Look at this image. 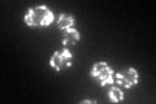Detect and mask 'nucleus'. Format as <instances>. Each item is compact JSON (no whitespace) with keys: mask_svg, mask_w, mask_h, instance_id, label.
Instances as JSON below:
<instances>
[{"mask_svg":"<svg viewBox=\"0 0 156 104\" xmlns=\"http://www.w3.org/2000/svg\"><path fill=\"white\" fill-rule=\"evenodd\" d=\"M53 21L52 12L44 5L29 9L25 16V22L30 26H47Z\"/></svg>","mask_w":156,"mask_h":104,"instance_id":"obj_1","label":"nucleus"},{"mask_svg":"<svg viewBox=\"0 0 156 104\" xmlns=\"http://www.w3.org/2000/svg\"><path fill=\"white\" fill-rule=\"evenodd\" d=\"M80 41V34L74 29H65L64 35H62V43L64 46H74Z\"/></svg>","mask_w":156,"mask_h":104,"instance_id":"obj_5","label":"nucleus"},{"mask_svg":"<svg viewBox=\"0 0 156 104\" xmlns=\"http://www.w3.org/2000/svg\"><path fill=\"white\" fill-rule=\"evenodd\" d=\"M73 56L70 55V52L68 49L60 52H55L53 56L51 57V65L56 69V70H64L68 66L72 65Z\"/></svg>","mask_w":156,"mask_h":104,"instance_id":"obj_3","label":"nucleus"},{"mask_svg":"<svg viewBox=\"0 0 156 104\" xmlns=\"http://www.w3.org/2000/svg\"><path fill=\"white\" fill-rule=\"evenodd\" d=\"M109 99L113 103H119V102H122L124 100V94L120 88L117 87H112L111 91H109Z\"/></svg>","mask_w":156,"mask_h":104,"instance_id":"obj_7","label":"nucleus"},{"mask_svg":"<svg viewBox=\"0 0 156 104\" xmlns=\"http://www.w3.org/2000/svg\"><path fill=\"white\" fill-rule=\"evenodd\" d=\"M73 23H74V18L70 14H61L57 21V25L60 29H69Z\"/></svg>","mask_w":156,"mask_h":104,"instance_id":"obj_6","label":"nucleus"},{"mask_svg":"<svg viewBox=\"0 0 156 104\" xmlns=\"http://www.w3.org/2000/svg\"><path fill=\"white\" fill-rule=\"evenodd\" d=\"M112 74H113L112 68L104 61L95 64L94 68H92V70H91V76L95 78L96 82H99L100 86L111 85V83L113 82Z\"/></svg>","mask_w":156,"mask_h":104,"instance_id":"obj_2","label":"nucleus"},{"mask_svg":"<svg viewBox=\"0 0 156 104\" xmlns=\"http://www.w3.org/2000/svg\"><path fill=\"white\" fill-rule=\"evenodd\" d=\"M116 80L121 86L130 87V86H133L138 82V73H136L135 69L129 68V69H126V70L121 72V73H117Z\"/></svg>","mask_w":156,"mask_h":104,"instance_id":"obj_4","label":"nucleus"}]
</instances>
